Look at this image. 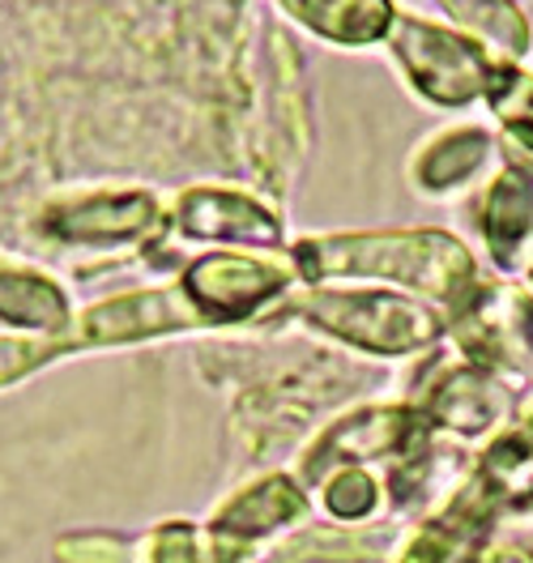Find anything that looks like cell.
Wrapping results in <instances>:
<instances>
[{
	"mask_svg": "<svg viewBox=\"0 0 533 563\" xmlns=\"http://www.w3.org/2000/svg\"><path fill=\"white\" fill-rule=\"evenodd\" d=\"M397 47H401L410 73L419 77V86L444 103H465L469 95L487 90V81H491V60L474 43L444 35V31L406 22L397 35Z\"/></svg>",
	"mask_w": 533,
	"mask_h": 563,
	"instance_id": "1",
	"label": "cell"
},
{
	"mask_svg": "<svg viewBox=\"0 0 533 563\" xmlns=\"http://www.w3.org/2000/svg\"><path fill=\"white\" fill-rule=\"evenodd\" d=\"M533 222V176H508L491 192V210H487V227L496 235V244L503 247L508 240L525 235Z\"/></svg>",
	"mask_w": 533,
	"mask_h": 563,
	"instance_id": "4",
	"label": "cell"
},
{
	"mask_svg": "<svg viewBox=\"0 0 533 563\" xmlns=\"http://www.w3.org/2000/svg\"><path fill=\"white\" fill-rule=\"evenodd\" d=\"M0 317L22 324H56L65 317V303L52 286L35 278H4L0 274Z\"/></svg>",
	"mask_w": 533,
	"mask_h": 563,
	"instance_id": "3",
	"label": "cell"
},
{
	"mask_svg": "<svg viewBox=\"0 0 533 563\" xmlns=\"http://www.w3.org/2000/svg\"><path fill=\"white\" fill-rule=\"evenodd\" d=\"M312 31L337 43H367L389 26V0H286Z\"/></svg>",
	"mask_w": 533,
	"mask_h": 563,
	"instance_id": "2",
	"label": "cell"
}]
</instances>
